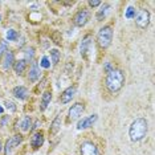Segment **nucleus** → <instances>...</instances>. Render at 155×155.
<instances>
[{"mask_svg":"<svg viewBox=\"0 0 155 155\" xmlns=\"http://www.w3.org/2000/svg\"><path fill=\"white\" fill-rule=\"evenodd\" d=\"M147 130V121L143 119V118H137L129 129V137L133 142H139L140 139L146 137Z\"/></svg>","mask_w":155,"mask_h":155,"instance_id":"nucleus-1","label":"nucleus"},{"mask_svg":"<svg viewBox=\"0 0 155 155\" xmlns=\"http://www.w3.org/2000/svg\"><path fill=\"white\" fill-rule=\"evenodd\" d=\"M50 98H52L50 92H45L43 94V100H41V110H45V109L48 108V105H49V102H50Z\"/></svg>","mask_w":155,"mask_h":155,"instance_id":"nucleus-15","label":"nucleus"},{"mask_svg":"<svg viewBox=\"0 0 155 155\" xmlns=\"http://www.w3.org/2000/svg\"><path fill=\"white\" fill-rule=\"evenodd\" d=\"M25 66H27V63H25L24 60L16 61L15 63V72L17 73V74H21V73L25 70Z\"/></svg>","mask_w":155,"mask_h":155,"instance_id":"nucleus-18","label":"nucleus"},{"mask_svg":"<svg viewBox=\"0 0 155 155\" xmlns=\"http://www.w3.org/2000/svg\"><path fill=\"white\" fill-rule=\"evenodd\" d=\"M81 154L82 155H100L97 146L93 142H84L81 145Z\"/></svg>","mask_w":155,"mask_h":155,"instance_id":"nucleus-6","label":"nucleus"},{"mask_svg":"<svg viewBox=\"0 0 155 155\" xmlns=\"http://www.w3.org/2000/svg\"><path fill=\"white\" fill-rule=\"evenodd\" d=\"M40 65L43 66V68H45V69H48V68L50 66V63H49V60H48V57H47V56H43V58H41Z\"/></svg>","mask_w":155,"mask_h":155,"instance_id":"nucleus-25","label":"nucleus"},{"mask_svg":"<svg viewBox=\"0 0 155 155\" xmlns=\"http://www.w3.org/2000/svg\"><path fill=\"white\" fill-rule=\"evenodd\" d=\"M13 94H15L16 98L19 100H25L27 98V94H28V90L24 88V86H17V88L13 89Z\"/></svg>","mask_w":155,"mask_h":155,"instance_id":"nucleus-14","label":"nucleus"},{"mask_svg":"<svg viewBox=\"0 0 155 155\" xmlns=\"http://www.w3.org/2000/svg\"><path fill=\"white\" fill-rule=\"evenodd\" d=\"M8 119H9V117H8V115H5V117H4V118H3V119H1V121H0V127H3V126H4V125H5V123H7V122H8Z\"/></svg>","mask_w":155,"mask_h":155,"instance_id":"nucleus-27","label":"nucleus"},{"mask_svg":"<svg viewBox=\"0 0 155 155\" xmlns=\"http://www.w3.org/2000/svg\"><path fill=\"white\" fill-rule=\"evenodd\" d=\"M89 4L92 5V7H97V5L101 4V1H97V0H95V1H93V0H92V1H89Z\"/></svg>","mask_w":155,"mask_h":155,"instance_id":"nucleus-30","label":"nucleus"},{"mask_svg":"<svg viewBox=\"0 0 155 155\" xmlns=\"http://www.w3.org/2000/svg\"><path fill=\"white\" fill-rule=\"evenodd\" d=\"M1 113H3V108H1V106H0V114H1Z\"/></svg>","mask_w":155,"mask_h":155,"instance_id":"nucleus-31","label":"nucleus"},{"mask_svg":"<svg viewBox=\"0 0 155 155\" xmlns=\"http://www.w3.org/2000/svg\"><path fill=\"white\" fill-rule=\"evenodd\" d=\"M76 90H77V88H76V86H70V88H68L65 92L61 94L60 101H61L63 103H68L69 101H72V98L74 97V94H76Z\"/></svg>","mask_w":155,"mask_h":155,"instance_id":"nucleus-10","label":"nucleus"},{"mask_svg":"<svg viewBox=\"0 0 155 155\" xmlns=\"http://www.w3.org/2000/svg\"><path fill=\"white\" fill-rule=\"evenodd\" d=\"M50 56H52V63L56 65L58 63V60H60V52L57 49H53L50 50Z\"/></svg>","mask_w":155,"mask_h":155,"instance_id":"nucleus-21","label":"nucleus"},{"mask_svg":"<svg viewBox=\"0 0 155 155\" xmlns=\"http://www.w3.org/2000/svg\"><path fill=\"white\" fill-rule=\"evenodd\" d=\"M60 129H61V115H57V117L55 118V121H53L52 126H50L49 134H50V135L57 134L58 131H60Z\"/></svg>","mask_w":155,"mask_h":155,"instance_id":"nucleus-12","label":"nucleus"},{"mask_svg":"<svg viewBox=\"0 0 155 155\" xmlns=\"http://www.w3.org/2000/svg\"><path fill=\"white\" fill-rule=\"evenodd\" d=\"M0 5H1V1H0Z\"/></svg>","mask_w":155,"mask_h":155,"instance_id":"nucleus-33","label":"nucleus"},{"mask_svg":"<svg viewBox=\"0 0 155 155\" xmlns=\"http://www.w3.org/2000/svg\"><path fill=\"white\" fill-rule=\"evenodd\" d=\"M33 55H35V49H33V48H28L27 50H25V63H27V61H31L33 58Z\"/></svg>","mask_w":155,"mask_h":155,"instance_id":"nucleus-22","label":"nucleus"},{"mask_svg":"<svg viewBox=\"0 0 155 155\" xmlns=\"http://www.w3.org/2000/svg\"><path fill=\"white\" fill-rule=\"evenodd\" d=\"M97 121V114H93L90 117H86V118H82V119L78 122L77 125V129L78 130H84V129H88L90 126H93V123Z\"/></svg>","mask_w":155,"mask_h":155,"instance_id":"nucleus-9","label":"nucleus"},{"mask_svg":"<svg viewBox=\"0 0 155 155\" xmlns=\"http://www.w3.org/2000/svg\"><path fill=\"white\" fill-rule=\"evenodd\" d=\"M126 17L127 19H133L135 17V8L134 7H129L126 11Z\"/></svg>","mask_w":155,"mask_h":155,"instance_id":"nucleus-24","label":"nucleus"},{"mask_svg":"<svg viewBox=\"0 0 155 155\" xmlns=\"http://www.w3.org/2000/svg\"><path fill=\"white\" fill-rule=\"evenodd\" d=\"M17 37H19V33L16 32V31H13V29L7 31V39H8L9 41H15Z\"/></svg>","mask_w":155,"mask_h":155,"instance_id":"nucleus-20","label":"nucleus"},{"mask_svg":"<svg viewBox=\"0 0 155 155\" xmlns=\"http://www.w3.org/2000/svg\"><path fill=\"white\" fill-rule=\"evenodd\" d=\"M150 21V13L147 9H139L135 16V23L139 28H146Z\"/></svg>","mask_w":155,"mask_h":155,"instance_id":"nucleus-4","label":"nucleus"},{"mask_svg":"<svg viewBox=\"0 0 155 155\" xmlns=\"http://www.w3.org/2000/svg\"><path fill=\"white\" fill-rule=\"evenodd\" d=\"M111 39H113V31L110 27H103L100 29L97 35V41L100 44V47L102 48H108L111 44Z\"/></svg>","mask_w":155,"mask_h":155,"instance_id":"nucleus-3","label":"nucleus"},{"mask_svg":"<svg viewBox=\"0 0 155 155\" xmlns=\"http://www.w3.org/2000/svg\"><path fill=\"white\" fill-rule=\"evenodd\" d=\"M73 20H74V24L77 25V27H84L89 20V12L88 11H85V9L80 11V12L76 13V16H74Z\"/></svg>","mask_w":155,"mask_h":155,"instance_id":"nucleus-7","label":"nucleus"},{"mask_svg":"<svg viewBox=\"0 0 155 155\" xmlns=\"http://www.w3.org/2000/svg\"><path fill=\"white\" fill-rule=\"evenodd\" d=\"M21 140H23L21 135H13V137H11L9 139L7 140V143H5V155L12 154V151L20 145Z\"/></svg>","mask_w":155,"mask_h":155,"instance_id":"nucleus-5","label":"nucleus"},{"mask_svg":"<svg viewBox=\"0 0 155 155\" xmlns=\"http://www.w3.org/2000/svg\"><path fill=\"white\" fill-rule=\"evenodd\" d=\"M43 143H44V135H43V133H36V134L32 137L31 145H32L35 148L40 147V146L43 145Z\"/></svg>","mask_w":155,"mask_h":155,"instance_id":"nucleus-13","label":"nucleus"},{"mask_svg":"<svg viewBox=\"0 0 155 155\" xmlns=\"http://www.w3.org/2000/svg\"><path fill=\"white\" fill-rule=\"evenodd\" d=\"M7 49V45H5V43H3L1 45H0V57H1V55H3V52Z\"/></svg>","mask_w":155,"mask_h":155,"instance_id":"nucleus-28","label":"nucleus"},{"mask_svg":"<svg viewBox=\"0 0 155 155\" xmlns=\"http://www.w3.org/2000/svg\"><path fill=\"white\" fill-rule=\"evenodd\" d=\"M39 77H40V68H39L37 63H33L32 68H31V70H29V81L31 82H35Z\"/></svg>","mask_w":155,"mask_h":155,"instance_id":"nucleus-11","label":"nucleus"},{"mask_svg":"<svg viewBox=\"0 0 155 155\" xmlns=\"http://www.w3.org/2000/svg\"><path fill=\"white\" fill-rule=\"evenodd\" d=\"M0 151H1V143H0Z\"/></svg>","mask_w":155,"mask_h":155,"instance_id":"nucleus-32","label":"nucleus"},{"mask_svg":"<svg viewBox=\"0 0 155 155\" xmlns=\"http://www.w3.org/2000/svg\"><path fill=\"white\" fill-rule=\"evenodd\" d=\"M5 109H7L9 113L16 111V106H15V103H13L12 101H5Z\"/></svg>","mask_w":155,"mask_h":155,"instance_id":"nucleus-23","label":"nucleus"},{"mask_svg":"<svg viewBox=\"0 0 155 155\" xmlns=\"http://www.w3.org/2000/svg\"><path fill=\"white\" fill-rule=\"evenodd\" d=\"M13 64V53L12 52H7L5 53V58H4V69H9Z\"/></svg>","mask_w":155,"mask_h":155,"instance_id":"nucleus-17","label":"nucleus"},{"mask_svg":"<svg viewBox=\"0 0 155 155\" xmlns=\"http://www.w3.org/2000/svg\"><path fill=\"white\" fill-rule=\"evenodd\" d=\"M125 84V74H123L122 70H114L108 73V77H106V86L110 92H118Z\"/></svg>","mask_w":155,"mask_h":155,"instance_id":"nucleus-2","label":"nucleus"},{"mask_svg":"<svg viewBox=\"0 0 155 155\" xmlns=\"http://www.w3.org/2000/svg\"><path fill=\"white\" fill-rule=\"evenodd\" d=\"M57 36H58V33H57V32H55V33H53V35H52V37L55 39V40H56V41H55L56 44H58V45H60V44H61V40H60V39L57 37Z\"/></svg>","mask_w":155,"mask_h":155,"instance_id":"nucleus-26","label":"nucleus"},{"mask_svg":"<svg viewBox=\"0 0 155 155\" xmlns=\"http://www.w3.org/2000/svg\"><path fill=\"white\" fill-rule=\"evenodd\" d=\"M90 40H92V37L88 35L82 40V43H81V55H82V56H85L86 52H88V48H89V45H90Z\"/></svg>","mask_w":155,"mask_h":155,"instance_id":"nucleus-16","label":"nucleus"},{"mask_svg":"<svg viewBox=\"0 0 155 155\" xmlns=\"http://www.w3.org/2000/svg\"><path fill=\"white\" fill-rule=\"evenodd\" d=\"M84 110H85V106H84V103H76V105H73L72 108H70L69 110V119H77L80 115H82Z\"/></svg>","mask_w":155,"mask_h":155,"instance_id":"nucleus-8","label":"nucleus"},{"mask_svg":"<svg viewBox=\"0 0 155 155\" xmlns=\"http://www.w3.org/2000/svg\"><path fill=\"white\" fill-rule=\"evenodd\" d=\"M105 70H106V72H111V70H113V66H111V64L110 63H108V64H106V65H105Z\"/></svg>","mask_w":155,"mask_h":155,"instance_id":"nucleus-29","label":"nucleus"},{"mask_svg":"<svg viewBox=\"0 0 155 155\" xmlns=\"http://www.w3.org/2000/svg\"><path fill=\"white\" fill-rule=\"evenodd\" d=\"M31 123H32L31 118L29 117H25L24 119H23V122H21V130L23 131H28L31 129Z\"/></svg>","mask_w":155,"mask_h":155,"instance_id":"nucleus-19","label":"nucleus"}]
</instances>
